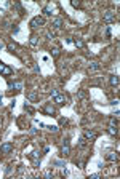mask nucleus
<instances>
[{"mask_svg":"<svg viewBox=\"0 0 120 179\" xmlns=\"http://www.w3.org/2000/svg\"><path fill=\"white\" fill-rule=\"evenodd\" d=\"M29 26H31V29L42 27V26H45V18L43 16H34L31 19V23H29Z\"/></svg>","mask_w":120,"mask_h":179,"instance_id":"obj_1","label":"nucleus"},{"mask_svg":"<svg viewBox=\"0 0 120 179\" xmlns=\"http://www.w3.org/2000/svg\"><path fill=\"white\" fill-rule=\"evenodd\" d=\"M103 21L106 24H112L114 21H115V11L114 10H106L103 13Z\"/></svg>","mask_w":120,"mask_h":179,"instance_id":"obj_2","label":"nucleus"},{"mask_svg":"<svg viewBox=\"0 0 120 179\" xmlns=\"http://www.w3.org/2000/svg\"><path fill=\"white\" fill-rule=\"evenodd\" d=\"M0 75H3V77H10V75H13V69H11L10 66L3 64L2 61H0Z\"/></svg>","mask_w":120,"mask_h":179,"instance_id":"obj_3","label":"nucleus"},{"mask_svg":"<svg viewBox=\"0 0 120 179\" xmlns=\"http://www.w3.org/2000/svg\"><path fill=\"white\" fill-rule=\"evenodd\" d=\"M82 136H83V138H85L88 142H93L96 138H98V133H96V131H93V130H85Z\"/></svg>","mask_w":120,"mask_h":179,"instance_id":"obj_4","label":"nucleus"},{"mask_svg":"<svg viewBox=\"0 0 120 179\" xmlns=\"http://www.w3.org/2000/svg\"><path fill=\"white\" fill-rule=\"evenodd\" d=\"M61 155H62V157H67V155H71V146H69V139H64V144L61 146Z\"/></svg>","mask_w":120,"mask_h":179,"instance_id":"obj_5","label":"nucleus"},{"mask_svg":"<svg viewBox=\"0 0 120 179\" xmlns=\"http://www.w3.org/2000/svg\"><path fill=\"white\" fill-rule=\"evenodd\" d=\"M47 115H50V117H56V109L51 106V104H47V106H43V109H42Z\"/></svg>","mask_w":120,"mask_h":179,"instance_id":"obj_6","label":"nucleus"},{"mask_svg":"<svg viewBox=\"0 0 120 179\" xmlns=\"http://www.w3.org/2000/svg\"><path fill=\"white\" fill-rule=\"evenodd\" d=\"M11 150H13V144H11V142H3V144L0 146V152H2L3 155L10 154Z\"/></svg>","mask_w":120,"mask_h":179,"instance_id":"obj_7","label":"nucleus"},{"mask_svg":"<svg viewBox=\"0 0 120 179\" xmlns=\"http://www.w3.org/2000/svg\"><path fill=\"white\" fill-rule=\"evenodd\" d=\"M101 69V64L98 61H91L88 66V74H93V72H98Z\"/></svg>","mask_w":120,"mask_h":179,"instance_id":"obj_8","label":"nucleus"},{"mask_svg":"<svg viewBox=\"0 0 120 179\" xmlns=\"http://www.w3.org/2000/svg\"><path fill=\"white\" fill-rule=\"evenodd\" d=\"M53 99H55V102L58 104V106H64V104H67V96H64V94H61V93H59L58 96H55Z\"/></svg>","mask_w":120,"mask_h":179,"instance_id":"obj_9","label":"nucleus"},{"mask_svg":"<svg viewBox=\"0 0 120 179\" xmlns=\"http://www.w3.org/2000/svg\"><path fill=\"white\" fill-rule=\"evenodd\" d=\"M106 159L109 160V162H119V154H117V152H109V154L106 155Z\"/></svg>","mask_w":120,"mask_h":179,"instance_id":"obj_10","label":"nucleus"},{"mask_svg":"<svg viewBox=\"0 0 120 179\" xmlns=\"http://www.w3.org/2000/svg\"><path fill=\"white\" fill-rule=\"evenodd\" d=\"M8 88H10V90H16V91H21V90H23V83H21V82L8 83Z\"/></svg>","mask_w":120,"mask_h":179,"instance_id":"obj_11","label":"nucleus"},{"mask_svg":"<svg viewBox=\"0 0 120 179\" xmlns=\"http://www.w3.org/2000/svg\"><path fill=\"white\" fill-rule=\"evenodd\" d=\"M62 23H64V21H62V18H53V21H51V26L55 29H59L62 26Z\"/></svg>","mask_w":120,"mask_h":179,"instance_id":"obj_12","label":"nucleus"},{"mask_svg":"<svg viewBox=\"0 0 120 179\" xmlns=\"http://www.w3.org/2000/svg\"><path fill=\"white\" fill-rule=\"evenodd\" d=\"M72 42H74V45H75L77 48H83V46H85V42H83L80 37H74V38H72Z\"/></svg>","mask_w":120,"mask_h":179,"instance_id":"obj_13","label":"nucleus"},{"mask_svg":"<svg viewBox=\"0 0 120 179\" xmlns=\"http://www.w3.org/2000/svg\"><path fill=\"white\" fill-rule=\"evenodd\" d=\"M107 133H109L110 136H117V134H119V128H117V126H112V125H109V126H107Z\"/></svg>","mask_w":120,"mask_h":179,"instance_id":"obj_14","label":"nucleus"},{"mask_svg":"<svg viewBox=\"0 0 120 179\" xmlns=\"http://www.w3.org/2000/svg\"><path fill=\"white\" fill-rule=\"evenodd\" d=\"M59 56H61V48H58V46H56V48H53L51 50V58L53 59H58Z\"/></svg>","mask_w":120,"mask_h":179,"instance_id":"obj_15","label":"nucleus"},{"mask_svg":"<svg viewBox=\"0 0 120 179\" xmlns=\"http://www.w3.org/2000/svg\"><path fill=\"white\" fill-rule=\"evenodd\" d=\"M109 83L112 86H119V77H117V75H110L109 77Z\"/></svg>","mask_w":120,"mask_h":179,"instance_id":"obj_16","label":"nucleus"},{"mask_svg":"<svg viewBox=\"0 0 120 179\" xmlns=\"http://www.w3.org/2000/svg\"><path fill=\"white\" fill-rule=\"evenodd\" d=\"M88 144H90V142L86 141V139L83 138V136H82V138L79 139V147H80V149H85V147H86V146H88Z\"/></svg>","mask_w":120,"mask_h":179,"instance_id":"obj_17","label":"nucleus"},{"mask_svg":"<svg viewBox=\"0 0 120 179\" xmlns=\"http://www.w3.org/2000/svg\"><path fill=\"white\" fill-rule=\"evenodd\" d=\"M29 159H40V152H38V150H32L31 152V154H29Z\"/></svg>","mask_w":120,"mask_h":179,"instance_id":"obj_18","label":"nucleus"},{"mask_svg":"<svg viewBox=\"0 0 120 179\" xmlns=\"http://www.w3.org/2000/svg\"><path fill=\"white\" fill-rule=\"evenodd\" d=\"M29 43H31V46H37V45H38V37L32 35V37H31V40H29Z\"/></svg>","mask_w":120,"mask_h":179,"instance_id":"obj_19","label":"nucleus"},{"mask_svg":"<svg viewBox=\"0 0 120 179\" xmlns=\"http://www.w3.org/2000/svg\"><path fill=\"white\" fill-rule=\"evenodd\" d=\"M24 109L27 110L29 114H32V115L35 114V109H34V107H32V106H27V104H26V106H24Z\"/></svg>","mask_w":120,"mask_h":179,"instance_id":"obj_20","label":"nucleus"},{"mask_svg":"<svg viewBox=\"0 0 120 179\" xmlns=\"http://www.w3.org/2000/svg\"><path fill=\"white\" fill-rule=\"evenodd\" d=\"M32 166L38 168V166H40V159H32Z\"/></svg>","mask_w":120,"mask_h":179,"instance_id":"obj_21","label":"nucleus"},{"mask_svg":"<svg viewBox=\"0 0 120 179\" xmlns=\"http://www.w3.org/2000/svg\"><path fill=\"white\" fill-rule=\"evenodd\" d=\"M59 93H61L59 90H51V91H50V96H51V98H55V96H58Z\"/></svg>","mask_w":120,"mask_h":179,"instance_id":"obj_22","label":"nucleus"},{"mask_svg":"<svg viewBox=\"0 0 120 179\" xmlns=\"http://www.w3.org/2000/svg\"><path fill=\"white\" fill-rule=\"evenodd\" d=\"M77 98H79V99H85V98H86V93H85V91H79Z\"/></svg>","mask_w":120,"mask_h":179,"instance_id":"obj_23","label":"nucleus"},{"mask_svg":"<svg viewBox=\"0 0 120 179\" xmlns=\"http://www.w3.org/2000/svg\"><path fill=\"white\" fill-rule=\"evenodd\" d=\"M7 48H8V51H14V50H16L18 46H16V45H14V43H10V45H8V46H7Z\"/></svg>","mask_w":120,"mask_h":179,"instance_id":"obj_24","label":"nucleus"},{"mask_svg":"<svg viewBox=\"0 0 120 179\" xmlns=\"http://www.w3.org/2000/svg\"><path fill=\"white\" fill-rule=\"evenodd\" d=\"M43 13L47 14V16H51V10H50L48 7H45V8H43Z\"/></svg>","mask_w":120,"mask_h":179,"instance_id":"obj_25","label":"nucleus"},{"mask_svg":"<svg viewBox=\"0 0 120 179\" xmlns=\"http://www.w3.org/2000/svg\"><path fill=\"white\" fill-rule=\"evenodd\" d=\"M71 5H72L74 8H79V7H80V2H75V0H72V2H71Z\"/></svg>","mask_w":120,"mask_h":179,"instance_id":"obj_26","label":"nucleus"},{"mask_svg":"<svg viewBox=\"0 0 120 179\" xmlns=\"http://www.w3.org/2000/svg\"><path fill=\"white\" fill-rule=\"evenodd\" d=\"M77 165H79V168H85V160H79V163H77Z\"/></svg>","mask_w":120,"mask_h":179,"instance_id":"obj_27","label":"nucleus"},{"mask_svg":"<svg viewBox=\"0 0 120 179\" xmlns=\"http://www.w3.org/2000/svg\"><path fill=\"white\" fill-rule=\"evenodd\" d=\"M47 128L51 131V133H58V126H47Z\"/></svg>","mask_w":120,"mask_h":179,"instance_id":"obj_28","label":"nucleus"},{"mask_svg":"<svg viewBox=\"0 0 120 179\" xmlns=\"http://www.w3.org/2000/svg\"><path fill=\"white\" fill-rule=\"evenodd\" d=\"M109 125H112V126H117V118H110V120H109Z\"/></svg>","mask_w":120,"mask_h":179,"instance_id":"obj_29","label":"nucleus"},{"mask_svg":"<svg viewBox=\"0 0 120 179\" xmlns=\"http://www.w3.org/2000/svg\"><path fill=\"white\" fill-rule=\"evenodd\" d=\"M29 99H31V101H35V99H37V94H35V93H31V94H29Z\"/></svg>","mask_w":120,"mask_h":179,"instance_id":"obj_30","label":"nucleus"},{"mask_svg":"<svg viewBox=\"0 0 120 179\" xmlns=\"http://www.w3.org/2000/svg\"><path fill=\"white\" fill-rule=\"evenodd\" d=\"M59 123H61V125H67V118H59Z\"/></svg>","mask_w":120,"mask_h":179,"instance_id":"obj_31","label":"nucleus"},{"mask_svg":"<svg viewBox=\"0 0 120 179\" xmlns=\"http://www.w3.org/2000/svg\"><path fill=\"white\" fill-rule=\"evenodd\" d=\"M45 178H47V179H50V178H53V174H51L50 171H47V173H45Z\"/></svg>","mask_w":120,"mask_h":179,"instance_id":"obj_32","label":"nucleus"},{"mask_svg":"<svg viewBox=\"0 0 120 179\" xmlns=\"http://www.w3.org/2000/svg\"><path fill=\"white\" fill-rule=\"evenodd\" d=\"M90 178H91V179H98V178H99V173H95V174H91Z\"/></svg>","mask_w":120,"mask_h":179,"instance_id":"obj_33","label":"nucleus"},{"mask_svg":"<svg viewBox=\"0 0 120 179\" xmlns=\"http://www.w3.org/2000/svg\"><path fill=\"white\" fill-rule=\"evenodd\" d=\"M106 37H110V27L106 29Z\"/></svg>","mask_w":120,"mask_h":179,"instance_id":"obj_34","label":"nucleus"},{"mask_svg":"<svg viewBox=\"0 0 120 179\" xmlns=\"http://www.w3.org/2000/svg\"><path fill=\"white\" fill-rule=\"evenodd\" d=\"M0 104H2V96H0Z\"/></svg>","mask_w":120,"mask_h":179,"instance_id":"obj_35","label":"nucleus"}]
</instances>
